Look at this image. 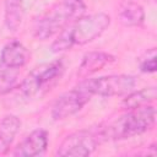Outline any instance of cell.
<instances>
[{
	"instance_id": "cell-1",
	"label": "cell",
	"mask_w": 157,
	"mask_h": 157,
	"mask_svg": "<svg viewBox=\"0 0 157 157\" xmlns=\"http://www.w3.org/2000/svg\"><path fill=\"white\" fill-rule=\"evenodd\" d=\"M109 25L110 17L104 12L82 15L58 33L50 49L53 53H61L76 45H85L98 38Z\"/></svg>"
},
{
	"instance_id": "cell-2",
	"label": "cell",
	"mask_w": 157,
	"mask_h": 157,
	"mask_svg": "<svg viewBox=\"0 0 157 157\" xmlns=\"http://www.w3.org/2000/svg\"><path fill=\"white\" fill-rule=\"evenodd\" d=\"M156 123V108L146 104L135 109L126 110L125 114L113 121L97 128L102 141L124 140L136 135H141L152 129Z\"/></svg>"
},
{
	"instance_id": "cell-3",
	"label": "cell",
	"mask_w": 157,
	"mask_h": 157,
	"mask_svg": "<svg viewBox=\"0 0 157 157\" xmlns=\"http://www.w3.org/2000/svg\"><path fill=\"white\" fill-rule=\"evenodd\" d=\"M86 10L85 0H60L37 20L33 34L38 40L49 39L60 33Z\"/></svg>"
},
{
	"instance_id": "cell-4",
	"label": "cell",
	"mask_w": 157,
	"mask_h": 157,
	"mask_svg": "<svg viewBox=\"0 0 157 157\" xmlns=\"http://www.w3.org/2000/svg\"><path fill=\"white\" fill-rule=\"evenodd\" d=\"M65 71L63 60H54L34 67L18 85L20 93L27 98L33 99L48 93L61 78Z\"/></svg>"
},
{
	"instance_id": "cell-5",
	"label": "cell",
	"mask_w": 157,
	"mask_h": 157,
	"mask_svg": "<svg viewBox=\"0 0 157 157\" xmlns=\"http://www.w3.org/2000/svg\"><path fill=\"white\" fill-rule=\"evenodd\" d=\"M93 97L88 78H83L71 90L63 93L53 104L52 117L54 120L66 119L80 112Z\"/></svg>"
},
{
	"instance_id": "cell-6",
	"label": "cell",
	"mask_w": 157,
	"mask_h": 157,
	"mask_svg": "<svg viewBox=\"0 0 157 157\" xmlns=\"http://www.w3.org/2000/svg\"><path fill=\"white\" fill-rule=\"evenodd\" d=\"M101 142L97 129L78 130L63 140L55 155L60 157H86L92 155Z\"/></svg>"
},
{
	"instance_id": "cell-7",
	"label": "cell",
	"mask_w": 157,
	"mask_h": 157,
	"mask_svg": "<svg viewBox=\"0 0 157 157\" xmlns=\"http://www.w3.org/2000/svg\"><path fill=\"white\" fill-rule=\"evenodd\" d=\"M93 96L115 97L130 93L136 86V78L132 75L119 74L88 78Z\"/></svg>"
},
{
	"instance_id": "cell-8",
	"label": "cell",
	"mask_w": 157,
	"mask_h": 157,
	"mask_svg": "<svg viewBox=\"0 0 157 157\" xmlns=\"http://www.w3.org/2000/svg\"><path fill=\"white\" fill-rule=\"evenodd\" d=\"M49 144L48 131L44 129H36L29 132L13 150L12 155L16 157H36L45 152Z\"/></svg>"
},
{
	"instance_id": "cell-9",
	"label": "cell",
	"mask_w": 157,
	"mask_h": 157,
	"mask_svg": "<svg viewBox=\"0 0 157 157\" xmlns=\"http://www.w3.org/2000/svg\"><path fill=\"white\" fill-rule=\"evenodd\" d=\"M28 49L18 40H10L6 43L0 53V66L2 69L17 70L23 67L29 60Z\"/></svg>"
},
{
	"instance_id": "cell-10",
	"label": "cell",
	"mask_w": 157,
	"mask_h": 157,
	"mask_svg": "<svg viewBox=\"0 0 157 157\" xmlns=\"http://www.w3.org/2000/svg\"><path fill=\"white\" fill-rule=\"evenodd\" d=\"M115 58L105 52H90L83 55L81 64L78 66L77 76L81 78H86L93 72H97L105 65L114 63Z\"/></svg>"
},
{
	"instance_id": "cell-11",
	"label": "cell",
	"mask_w": 157,
	"mask_h": 157,
	"mask_svg": "<svg viewBox=\"0 0 157 157\" xmlns=\"http://www.w3.org/2000/svg\"><path fill=\"white\" fill-rule=\"evenodd\" d=\"M118 20L125 27H139L145 21L144 7L134 0H125L119 5Z\"/></svg>"
},
{
	"instance_id": "cell-12",
	"label": "cell",
	"mask_w": 157,
	"mask_h": 157,
	"mask_svg": "<svg viewBox=\"0 0 157 157\" xmlns=\"http://www.w3.org/2000/svg\"><path fill=\"white\" fill-rule=\"evenodd\" d=\"M21 128V120L15 114L5 115L0 121V155H5Z\"/></svg>"
},
{
	"instance_id": "cell-13",
	"label": "cell",
	"mask_w": 157,
	"mask_h": 157,
	"mask_svg": "<svg viewBox=\"0 0 157 157\" xmlns=\"http://www.w3.org/2000/svg\"><path fill=\"white\" fill-rule=\"evenodd\" d=\"M157 97V88L155 86H150V87H144L139 91H131L130 93H128V96L124 98L121 107L125 110H130V109H135L146 104H150L152 101H155Z\"/></svg>"
},
{
	"instance_id": "cell-14",
	"label": "cell",
	"mask_w": 157,
	"mask_h": 157,
	"mask_svg": "<svg viewBox=\"0 0 157 157\" xmlns=\"http://www.w3.org/2000/svg\"><path fill=\"white\" fill-rule=\"evenodd\" d=\"M23 18V0H5L4 21L9 31H17Z\"/></svg>"
},
{
	"instance_id": "cell-15",
	"label": "cell",
	"mask_w": 157,
	"mask_h": 157,
	"mask_svg": "<svg viewBox=\"0 0 157 157\" xmlns=\"http://www.w3.org/2000/svg\"><path fill=\"white\" fill-rule=\"evenodd\" d=\"M18 75L12 69H2L0 71V94L9 93L15 87H18Z\"/></svg>"
},
{
	"instance_id": "cell-16",
	"label": "cell",
	"mask_w": 157,
	"mask_h": 157,
	"mask_svg": "<svg viewBox=\"0 0 157 157\" xmlns=\"http://www.w3.org/2000/svg\"><path fill=\"white\" fill-rule=\"evenodd\" d=\"M157 69L156 61V48H151L148 52L145 53V56L140 60V71L146 74H152Z\"/></svg>"
}]
</instances>
